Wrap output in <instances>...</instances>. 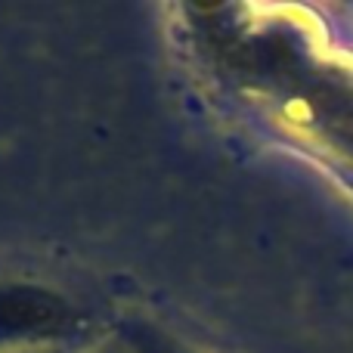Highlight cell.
I'll list each match as a JSON object with an SVG mask.
<instances>
[{
	"label": "cell",
	"instance_id": "obj_1",
	"mask_svg": "<svg viewBox=\"0 0 353 353\" xmlns=\"http://www.w3.org/2000/svg\"><path fill=\"white\" fill-rule=\"evenodd\" d=\"M134 344H137V353H180V350L174 347V344L159 341V338H155L152 332H146V335H140Z\"/></svg>",
	"mask_w": 353,
	"mask_h": 353
}]
</instances>
